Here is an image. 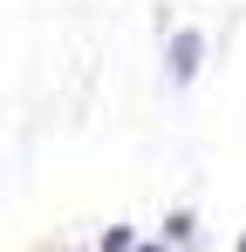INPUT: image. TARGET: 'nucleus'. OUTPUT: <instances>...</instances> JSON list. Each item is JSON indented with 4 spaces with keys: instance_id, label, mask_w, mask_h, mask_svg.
I'll list each match as a JSON object with an SVG mask.
<instances>
[{
    "instance_id": "1",
    "label": "nucleus",
    "mask_w": 246,
    "mask_h": 252,
    "mask_svg": "<svg viewBox=\"0 0 246 252\" xmlns=\"http://www.w3.org/2000/svg\"><path fill=\"white\" fill-rule=\"evenodd\" d=\"M199 55H205V34L185 28V34L171 41V82H192V75H199Z\"/></svg>"
},
{
    "instance_id": "2",
    "label": "nucleus",
    "mask_w": 246,
    "mask_h": 252,
    "mask_svg": "<svg viewBox=\"0 0 246 252\" xmlns=\"http://www.w3.org/2000/svg\"><path fill=\"white\" fill-rule=\"evenodd\" d=\"M103 252H130V225H110L103 232Z\"/></svg>"
}]
</instances>
